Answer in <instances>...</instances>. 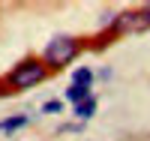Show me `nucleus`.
Returning <instances> with one entry per match:
<instances>
[{
  "label": "nucleus",
  "mask_w": 150,
  "mask_h": 141,
  "mask_svg": "<svg viewBox=\"0 0 150 141\" xmlns=\"http://www.w3.org/2000/svg\"><path fill=\"white\" fill-rule=\"evenodd\" d=\"M66 99L72 102V105H78V102L90 99V87H81V84H69V87H66Z\"/></svg>",
  "instance_id": "20e7f679"
},
{
  "label": "nucleus",
  "mask_w": 150,
  "mask_h": 141,
  "mask_svg": "<svg viewBox=\"0 0 150 141\" xmlns=\"http://www.w3.org/2000/svg\"><path fill=\"white\" fill-rule=\"evenodd\" d=\"M21 126H27V114H15V117H6L0 120V132H15Z\"/></svg>",
  "instance_id": "423d86ee"
},
{
  "label": "nucleus",
  "mask_w": 150,
  "mask_h": 141,
  "mask_svg": "<svg viewBox=\"0 0 150 141\" xmlns=\"http://www.w3.org/2000/svg\"><path fill=\"white\" fill-rule=\"evenodd\" d=\"M72 84H81V87H90V84H93V72L87 69V66H81V69H75V72H72Z\"/></svg>",
  "instance_id": "0eeeda50"
},
{
  "label": "nucleus",
  "mask_w": 150,
  "mask_h": 141,
  "mask_svg": "<svg viewBox=\"0 0 150 141\" xmlns=\"http://www.w3.org/2000/svg\"><path fill=\"white\" fill-rule=\"evenodd\" d=\"M45 75H48L45 63L36 60V57H27V60H21L18 66L9 72L6 81H9V87H15V90H30V87H36V84L45 81Z\"/></svg>",
  "instance_id": "f03ea898"
},
{
  "label": "nucleus",
  "mask_w": 150,
  "mask_h": 141,
  "mask_svg": "<svg viewBox=\"0 0 150 141\" xmlns=\"http://www.w3.org/2000/svg\"><path fill=\"white\" fill-rule=\"evenodd\" d=\"M78 51H81V42L75 39V36H66V33H60L54 36L51 42L45 45V69L51 66V69H63L66 63H72L75 57H78Z\"/></svg>",
  "instance_id": "f257e3e1"
},
{
  "label": "nucleus",
  "mask_w": 150,
  "mask_h": 141,
  "mask_svg": "<svg viewBox=\"0 0 150 141\" xmlns=\"http://www.w3.org/2000/svg\"><path fill=\"white\" fill-rule=\"evenodd\" d=\"M60 108H63V105H60L57 99H51V102H45V105H42V111H45V114H57Z\"/></svg>",
  "instance_id": "6e6552de"
},
{
  "label": "nucleus",
  "mask_w": 150,
  "mask_h": 141,
  "mask_svg": "<svg viewBox=\"0 0 150 141\" xmlns=\"http://www.w3.org/2000/svg\"><path fill=\"white\" fill-rule=\"evenodd\" d=\"M150 27V12L138 9V12H123L114 18V33H135V30H147Z\"/></svg>",
  "instance_id": "7ed1b4c3"
},
{
  "label": "nucleus",
  "mask_w": 150,
  "mask_h": 141,
  "mask_svg": "<svg viewBox=\"0 0 150 141\" xmlns=\"http://www.w3.org/2000/svg\"><path fill=\"white\" fill-rule=\"evenodd\" d=\"M93 114H96V99H93V96L75 105V117H78V120H90Z\"/></svg>",
  "instance_id": "39448f33"
}]
</instances>
